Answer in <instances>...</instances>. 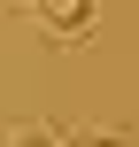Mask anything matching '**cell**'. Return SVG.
<instances>
[{
  "label": "cell",
  "mask_w": 139,
  "mask_h": 147,
  "mask_svg": "<svg viewBox=\"0 0 139 147\" xmlns=\"http://www.w3.org/2000/svg\"><path fill=\"white\" fill-rule=\"evenodd\" d=\"M93 8H101V0H31V16H39V31H46L54 47H85L93 23H101Z\"/></svg>",
  "instance_id": "6da1fadb"
},
{
  "label": "cell",
  "mask_w": 139,
  "mask_h": 147,
  "mask_svg": "<svg viewBox=\"0 0 139 147\" xmlns=\"http://www.w3.org/2000/svg\"><path fill=\"white\" fill-rule=\"evenodd\" d=\"M70 147H139V140H132V132H116V124H93V132H77Z\"/></svg>",
  "instance_id": "3957f363"
},
{
  "label": "cell",
  "mask_w": 139,
  "mask_h": 147,
  "mask_svg": "<svg viewBox=\"0 0 139 147\" xmlns=\"http://www.w3.org/2000/svg\"><path fill=\"white\" fill-rule=\"evenodd\" d=\"M8 147H62V132H54V124H15Z\"/></svg>",
  "instance_id": "7a4b0ae2"
}]
</instances>
